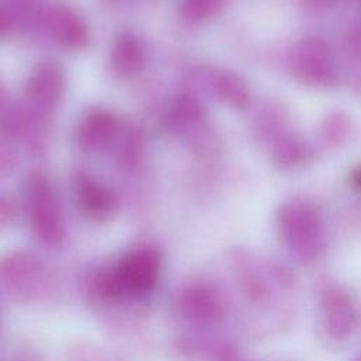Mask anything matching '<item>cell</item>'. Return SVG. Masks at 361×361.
<instances>
[{
	"mask_svg": "<svg viewBox=\"0 0 361 361\" xmlns=\"http://www.w3.org/2000/svg\"><path fill=\"white\" fill-rule=\"evenodd\" d=\"M25 197L38 235L48 244H56L62 237V224L49 180L41 173L31 175L25 183Z\"/></svg>",
	"mask_w": 361,
	"mask_h": 361,
	"instance_id": "obj_1",
	"label": "cell"
},
{
	"mask_svg": "<svg viewBox=\"0 0 361 361\" xmlns=\"http://www.w3.org/2000/svg\"><path fill=\"white\" fill-rule=\"evenodd\" d=\"M65 87L62 69L54 62L41 63L30 76L27 96L41 109H51L58 104Z\"/></svg>",
	"mask_w": 361,
	"mask_h": 361,
	"instance_id": "obj_2",
	"label": "cell"
},
{
	"mask_svg": "<svg viewBox=\"0 0 361 361\" xmlns=\"http://www.w3.org/2000/svg\"><path fill=\"white\" fill-rule=\"evenodd\" d=\"M159 269V258L151 250L133 252L123 262L120 279L134 290H147L154 286Z\"/></svg>",
	"mask_w": 361,
	"mask_h": 361,
	"instance_id": "obj_3",
	"label": "cell"
},
{
	"mask_svg": "<svg viewBox=\"0 0 361 361\" xmlns=\"http://www.w3.org/2000/svg\"><path fill=\"white\" fill-rule=\"evenodd\" d=\"M51 31L56 41L66 48L78 49L87 41V28L83 18L68 6H56L49 16Z\"/></svg>",
	"mask_w": 361,
	"mask_h": 361,
	"instance_id": "obj_4",
	"label": "cell"
},
{
	"mask_svg": "<svg viewBox=\"0 0 361 361\" xmlns=\"http://www.w3.org/2000/svg\"><path fill=\"white\" fill-rule=\"evenodd\" d=\"M118 131L117 120L104 111H94L89 114L80 124L78 140L82 148L87 151H97L107 147Z\"/></svg>",
	"mask_w": 361,
	"mask_h": 361,
	"instance_id": "obj_5",
	"label": "cell"
},
{
	"mask_svg": "<svg viewBox=\"0 0 361 361\" xmlns=\"http://www.w3.org/2000/svg\"><path fill=\"white\" fill-rule=\"evenodd\" d=\"M79 203L83 212L93 219H107L117 210L116 195L92 180H85L79 188Z\"/></svg>",
	"mask_w": 361,
	"mask_h": 361,
	"instance_id": "obj_6",
	"label": "cell"
},
{
	"mask_svg": "<svg viewBox=\"0 0 361 361\" xmlns=\"http://www.w3.org/2000/svg\"><path fill=\"white\" fill-rule=\"evenodd\" d=\"M111 62L116 72L123 76L137 73L142 65V49L140 42L130 34L121 35L114 44Z\"/></svg>",
	"mask_w": 361,
	"mask_h": 361,
	"instance_id": "obj_7",
	"label": "cell"
},
{
	"mask_svg": "<svg viewBox=\"0 0 361 361\" xmlns=\"http://www.w3.org/2000/svg\"><path fill=\"white\" fill-rule=\"evenodd\" d=\"M200 116H202V109L199 103L192 97L183 96L173 103L171 109L169 120L173 124V127L182 128V127H189L197 123Z\"/></svg>",
	"mask_w": 361,
	"mask_h": 361,
	"instance_id": "obj_8",
	"label": "cell"
},
{
	"mask_svg": "<svg viewBox=\"0 0 361 361\" xmlns=\"http://www.w3.org/2000/svg\"><path fill=\"white\" fill-rule=\"evenodd\" d=\"M216 90L228 104L241 107L247 103V93L243 83L230 73H223L216 79Z\"/></svg>",
	"mask_w": 361,
	"mask_h": 361,
	"instance_id": "obj_9",
	"label": "cell"
},
{
	"mask_svg": "<svg viewBox=\"0 0 361 361\" xmlns=\"http://www.w3.org/2000/svg\"><path fill=\"white\" fill-rule=\"evenodd\" d=\"M221 6V0H183L182 14L189 21H203L214 16Z\"/></svg>",
	"mask_w": 361,
	"mask_h": 361,
	"instance_id": "obj_10",
	"label": "cell"
},
{
	"mask_svg": "<svg viewBox=\"0 0 361 361\" xmlns=\"http://www.w3.org/2000/svg\"><path fill=\"white\" fill-rule=\"evenodd\" d=\"M14 166L13 152L3 144H0V176L8 173Z\"/></svg>",
	"mask_w": 361,
	"mask_h": 361,
	"instance_id": "obj_11",
	"label": "cell"
},
{
	"mask_svg": "<svg viewBox=\"0 0 361 361\" xmlns=\"http://www.w3.org/2000/svg\"><path fill=\"white\" fill-rule=\"evenodd\" d=\"M13 214V204L8 199L0 196V221L7 220Z\"/></svg>",
	"mask_w": 361,
	"mask_h": 361,
	"instance_id": "obj_12",
	"label": "cell"
},
{
	"mask_svg": "<svg viewBox=\"0 0 361 361\" xmlns=\"http://www.w3.org/2000/svg\"><path fill=\"white\" fill-rule=\"evenodd\" d=\"M8 27H10V17H8L7 11L0 6V37L3 34H6Z\"/></svg>",
	"mask_w": 361,
	"mask_h": 361,
	"instance_id": "obj_13",
	"label": "cell"
},
{
	"mask_svg": "<svg viewBox=\"0 0 361 361\" xmlns=\"http://www.w3.org/2000/svg\"><path fill=\"white\" fill-rule=\"evenodd\" d=\"M353 180H354V183H355L357 186L361 188V168H358V169L353 173Z\"/></svg>",
	"mask_w": 361,
	"mask_h": 361,
	"instance_id": "obj_14",
	"label": "cell"
}]
</instances>
